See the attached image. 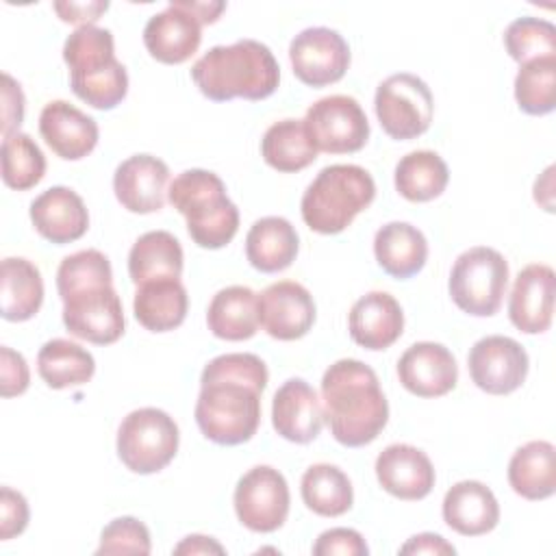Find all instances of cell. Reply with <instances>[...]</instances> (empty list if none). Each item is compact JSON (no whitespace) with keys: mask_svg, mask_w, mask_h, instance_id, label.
<instances>
[{"mask_svg":"<svg viewBox=\"0 0 556 556\" xmlns=\"http://www.w3.org/2000/svg\"><path fill=\"white\" fill-rule=\"evenodd\" d=\"M202 41V24L178 0L152 15L143 28V46L152 59L178 65L195 54Z\"/></svg>","mask_w":556,"mask_h":556,"instance_id":"obj_18","label":"cell"},{"mask_svg":"<svg viewBox=\"0 0 556 556\" xmlns=\"http://www.w3.org/2000/svg\"><path fill=\"white\" fill-rule=\"evenodd\" d=\"M226 549L211 536H204V534H191V536H185L176 547H174V554H224Z\"/></svg>","mask_w":556,"mask_h":556,"instance_id":"obj_47","label":"cell"},{"mask_svg":"<svg viewBox=\"0 0 556 556\" xmlns=\"http://www.w3.org/2000/svg\"><path fill=\"white\" fill-rule=\"evenodd\" d=\"M72 91L93 109H115L128 93L126 67L115 59L113 33L93 24L78 26L63 43Z\"/></svg>","mask_w":556,"mask_h":556,"instance_id":"obj_4","label":"cell"},{"mask_svg":"<svg viewBox=\"0 0 556 556\" xmlns=\"http://www.w3.org/2000/svg\"><path fill=\"white\" fill-rule=\"evenodd\" d=\"M450 180L445 161L432 150H415L395 165V189L410 202H428L439 198Z\"/></svg>","mask_w":556,"mask_h":556,"instance_id":"obj_36","label":"cell"},{"mask_svg":"<svg viewBox=\"0 0 556 556\" xmlns=\"http://www.w3.org/2000/svg\"><path fill=\"white\" fill-rule=\"evenodd\" d=\"M109 9V2H54V11L70 24H93Z\"/></svg>","mask_w":556,"mask_h":556,"instance_id":"obj_45","label":"cell"},{"mask_svg":"<svg viewBox=\"0 0 556 556\" xmlns=\"http://www.w3.org/2000/svg\"><path fill=\"white\" fill-rule=\"evenodd\" d=\"M374 109L382 130L391 139L408 141L417 139L430 128L434 98L430 87L419 76L400 72L378 85Z\"/></svg>","mask_w":556,"mask_h":556,"instance_id":"obj_10","label":"cell"},{"mask_svg":"<svg viewBox=\"0 0 556 556\" xmlns=\"http://www.w3.org/2000/svg\"><path fill=\"white\" fill-rule=\"evenodd\" d=\"M554 269L543 263L526 265L513 285L508 317L526 334L545 332L554 317Z\"/></svg>","mask_w":556,"mask_h":556,"instance_id":"obj_19","label":"cell"},{"mask_svg":"<svg viewBox=\"0 0 556 556\" xmlns=\"http://www.w3.org/2000/svg\"><path fill=\"white\" fill-rule=\"evenodd\" d=\"M182 248L167 230H150L141 235L128 252V276L135 285L161 278H180Z\"/></svg>","mask_w":556,"mask_h":556,"instance_id":"obj_31","label":"cell"},{"mask_svg":"<svg viewBox=\"0 0 556 556\" xmlns=\"http://www.w3.org/2000/svg\"><path fill=\"white\" fill-rule=\"evenodd\" d=\"M376 478L380 486L397 500H424L434 486V467L415 445H387L376 458Z\"/></svg>","mask_w":556,"mask_h":556,"instance_id":"obj_21","label":"cell"},{"mask_svg":"<svg viewBox=\"0 0 556 556\" xmlns=\"http://www.w3.org/2000/svg\"><path fill=\"white\" fill-rule=\"evenodd\" d=\"M302 502L321 517H339L352 508L354 491L350 478L330 463L311 465L300 482Z\"/></svg>","mask_w":556,"mask_h":556,"instance_id":"obj_35","label":"cell"},{"mask_svg":"<svg viewBox=\"0 0 556 556\" xmlns=\"http://www.w3.org/2000/svg\"><path fill=\"white\" fill-rule=\"evenodd\" d=\"M195 87L213 102L232 98L263 100L280 83L274 52L256 39H239L230 46H213L191 67Z\"/></svg>","mask_w":556,"mask_h":556,"instance_id":"obj_3","label":"cell"},{"mask_svg":"<svg viewBox=\"0 0 556 556\" xmlns=\"http://www.w3.org/2000/svg\"><path fill=\"white\" fill-rule=\"evenodd\" d=\"M30 222L43 239L56 245H65L87 232L89 213L76 191L56 185L30 202Z\"/></svg>","mask_w":556,"mask_h":556,"instance_id":"obj_22","label":"cell"},{"mask_svg":"<svg viewBox=\"0 0 556 556\" xmlns=\"http://www.w3.org/2000/svg\"><path fill=\"white\" fill-rule=\"evenodd\" d=\"M2 317L7 321H26L35 317L43 302V280L28 258L7 256L2 261Z\"/></svg>","mask_w":556,"mask_h":556,"instance_id":"obj_33","label":"cell"},{"mask_svg":"<svg viewBox=\"0 0 556 556\" xmlns=\"http://www.w3.org/2000/svg\"><path fill=\"white\" fill-rule=\"evenodd\" d=\"M30 374L24 356L9 345L0 348V393L2 397L22 395L28 389Z\"/></svg>","mask_w":556,"mask_h":556,"instance_id":"obj_43","label":"cell"},{"mask_svg":"<svg viewBox=\"0 0 556 556\" xmlns=\"http://www.w3.org/2000/svg\"><path fill=\"white\" fill-rule=\"evenodd\" d=\"M59 295L70 334L96 345H111L124 334V308L113 280H93Z\"/></svg>","mask_w":556,"mask_h":556,"instance_id":"obj_9","label":"cell"},{"mask_svg":"<svg viewBox=\"0 0 556 556\" xmlns=\"http://www.w3.org/2000/svg\"><path fill=\"white\" fill-rule=\"evenodd\" d=\"M37 371L50 389H67L89 382L96 361L83 345L70 339H50L37 354Z\"/></svg>","mask_w":556,"mask_h":556,"instance_id":"obj_34","label":"cell"},{"mask_svg":"<svg viewBox=\"0 0 556 556\" xmlns=\"http://www.w3.org/2000/svg\"><path fill=\"white\" fill-rule=\"evenodd\" d=\"M289 502L285 476L269 465H256L243 473L232 495L237 519L252 532L278 530L287 521Z\"/></svg>","mask_w":556,"mask_h":556,"instance_id":"obj_12","label":"cell"},{"mask_svg":"<svg viewBox=\"0 0 556 556\" xmlns=\"http://www.w3.org/2000/svg\"><path fill=\"white\" fill-rule=\"evenodd\" d=\"M304 126L317 150L328 154L358 152L369 139V122L356 98L334 93L313 102Z\"/></svg>","mask_w":556,"mask_h":556,"instance_id":"obj_11","label":"cell"},{"mask_svg":"<svg viewBox=\"0 0 556 556\" xmlns=\"http://www.w3.org/2000/svg\"><path fill=\"white\" fill-rule=\"evenodd\" d=\"M258 324L278 341H295L315 324V302L295 280H278L258 295Z\"/></svg>","mask_w":556,"mask_h":556,"instance_id":"obj_15","label":"cell"},{"mask_svg":"<svg viewBox=\"0 0 556 556\" xmlns=\"http://www.w3.org/2000/svg\"><path fill=\"white\" fill-rule=\"evenodd\" d=\"M39 132L48 148L65 161L87 156L98 143L96 119L65 100H52L41 109Z\"/></svg>","mask_w":556,"mask_h":556,"instance_id":"obj_23","label":"cell"},{"mask_svg":"<svg viewBox=\"0 0 556 556\" xmlns=\"http://www.w3.org/2000/svg\"><path fill=\"white\" fill-rule=\"evenodd\" d=\"M443 521L463 536L491 532L500 521V504L493 491L478 480H460L443 497Z\"/></svg>","mask_w":556,"mask_h":556,"instance_id":"obj_25","label":"cell"},{"mask_svg":"<svg viewBox=\"0 0 556 556\" xmlns=\"http://www.w3.org/2000/svg\"><path fill=\"white\" fill-rule=\"evenodd\" d=\"M208 330L224 341H245L258 330V295L243 285L219 289L206 311Z\"/></svg>","mask_w":556,"mask_h":556,"instance_id":"obj_29","label":"cell"},{"mask_svg":"<svg viewBox=\"0 0 556 556\" xmlns=\"http://www.w3.org/2000/svg\"><path fill=\"white\" fill-rule=\"evenodd\" d=\"M376 198V182L361 165L337 163L324 167L306 187L300 211L304 224L319 235L345 230Z\"/></svg>","mask_w":556,"mask_h":556,"instance_id":"obj_6","label":"cell"},{"mask_svg":"<svg viewBox=\"0 0 556 556\" xmlns=\"http://www.w3.org/2000/svg\"><path fill=\"white\" fill-rule=\"evenodd\" d=\"M274 430L291 443H311L324 426L317 391L302 378H289L271 402Z\"/></svg>","mask_w":556,"mask_h":556,"instance_id":"obj_20","label":"cell"},{"mask_svg":"<svg viewBox=\"0 0 556 556\" xmlns=\"http://www.w3.org/2000/svg\"><path fill=\"white\" fill-rule=\"evenodd\" d=\"M178 426L165 410L146 406L128 413L117 428V456L135 473L165 469L178 452Z\"/></svg>","mask_w":556,"mask_h":556,"instance_id":"obj_8","label":"cell"},{"mask_svg":"<svg viewBox=\"0 0 556 556\" xmlns=\"http://www.w3.org/2000/svg\"><path fill=\"white\" fill-rule=\"evenodd\" d=\"M267 378V365L256 354L232 352L208 361L195 402L200 432L217 445L250 441L261 424V393Z\"/></svg>","mask_w":556,"mask_h":556,"instance_id":"obj_1","label":"cell"},{"mask_svg":"<svg viewBox=\"0 0 556 556\" xmlns=\"http://www.w3.org/2000/svg\"><path fill=\"white\" fill-rule=\"evenodd\" d=\"M24 119V93L13 76L2 74V137L17 132Z\"/></svg>","mask_w":556,"mask_h":556,"instance_id":"obj_44","label":"cell"},{"mask_svg":"<svg viewBox=\"0 0 556 556\" xmlns=\"http://www.w3.org/2000/svg\"><path fill=\"white\" fill-rule=\"evenodd\" d=\"M300 250V239L289 219L269 215L252 224L245 237V256L263 274L287 269Z\"/></svg>","mask_w":556,"mask_h":556,"instance_id":"obj_28","label":"cell"},{"mask_svg":"<svg viewBox=\"0 0 556 556\" xmlns=\"http://www.w3.org/2000/svg\"><path fill=\"white\" fill-rule=\"evenodd\" d=\"M150 530L135 517H117L104 526L96 554H150Z\"/></svg>","mask_w":556,"mask_h":556,"instance_id":"obj_40","label":"cell"},{"mask_svg":"<svg viewBox=\"0 0 556 556\" xmlns=\"http://www.w3.org/2000/svg\"><path fill=\"white\" fill-rule=\"evenodd\" d=\"M2 180L9 189L26 191L35 187L46 174V156L39 146L26 132H13L2 137L0 148Z\"/></svg>","mask_w":556,"mask_h":556,"instance_id":"obj_38","label":"cell"},{"mask_svg":"<svg viewBox=\"0 0 556 556\" xmlns=\"http://www.w3.org/2000/svg\"><path fill=\"white\" fill-rule=\"evenodd\" d=\"M169 204L185 215L189 237L206 250H219L239 230V208L226 195L224 180L208 169H185L167 189Z\"/></svg>","mask_w":556,"mask_h":556,"instance_id":"obj_5","label":"cell"},{"mask_svg":"<svg viewBox=\"0 0 556 556\" xmlns=\"http://www.w3.org/2000/svg\"><path fill=\"white\" fill-rule=\"evenodd\" d=\"M189 308V295L180 278H161L137 285L132 313L150 332H167L178 328Z\"/></svg>","mask_w":556,"mask_h":556,"instance_id":"obj_26","label":"cell"},{"mask_svg":"<svg viewBox=\"0 0 556 556\" xmlns=\"http://www.w3.org/2000/svg\"><path fill=\"white\" fill-rule=\"evenodd\" d=\"M508 484L526 500H545L556 491V458L549 441H530L508 463Z\"/></svg>","mask_w":556,"mask_h":556,"instance_id":"obj_30","label":"cell"},{"mask_svg":"<svg viewBox=\"0 0 556 556\" xmlns=\"http://www.w3.org/2000/svg\"><path fill=\"white\" fill-rule=\"evenodd\" d=\"M169 167L152 154H135L122 161L113 174L117 202L130 213H154L165 204Z\"/></svg>","mask_w":556,"mask_h":556,"instance_id":"obj_17","label":"cell"},{"mask_svg":"<svg viewBox=\"0 0 556 556\" xmlns=\"http://www.w3.org/2000/svg\"><path fill=\"white\" fill-rule=\"evenodd\" d=\"M182 9H187L200 24H213L217 22L219 13L226 9V2H189V0H178Z\"/></svg>","mask_w":556,"mask_h":556,"instance_id":"obj_48","label":"cell"},{"mask_svg":"<svg viewBox=\"0 0 556 556\" xmlns=\"http://www.w3.org/2000/svg\"><path fill=\"white\" fill-rule=\"evenodd\" d=\"M315 556H367L369 547L361 532L352 528H330L321 532L313 545Z\"/></svg>","mask_w":556,"mask_h":556,"instance_id":"obj_41","label":"cell"},{"mask_svg":"<svg viewBox=\"0 0 556 556\" xmlns=\"http://www.w3.org/2000/svg\"><path fill=\"white\" fill-rule=\"evenodd\" d=\"M508 287L506 258L486 245L465 250L450 271L452 302L467 315L491 317L500 311Z\"/></svg>","mask_w":556,"mask_h":556,"instance_id":"obj_7","label":"cell"},{"mask_svg":"<svg viewBox=\"0 0 556 556\" xmlns=\"http://www.w3.org/2000/svg\"><path fill=\"white\" fill-rule=\"evenodd\" d=\"M400 554H456L454 545H450L441 534L421 532L410 536L402 547Z\"/></svg>","mask_w":556,"mask_h":556,"instance_id":"obj_46","label":"cell"},{"mask_svg":"<svg viewBox=\"0 0 556 556\" xmlns=\"http://www.w3.org/2000/svg\"><path fill=\"white\" fill-rule=\"evenodd\" d=\"M374 254L384 274L406 280L426 265L428 241L417 226L389 222L374 237Z\"/></svg>","mask_w":556,"mask_h":556,"instance_id":"obj_27","label":"cell"},{"mask_svg":"<svg viewBox=\"0 0 556 556\" xmlns=\"http://www.w3.org/2000/svg\"><path fill=\"white\" fill-rule=\"evenodd\" d=\"M289 61L300 83L326 87L345 76L350 67V46L337 30L311 26L291 39Z\"/></svg>","mask_w":556,"mask_h":556,"instance_id":"obj_13","label":"cell"},{"mask_svg":"<svg viewBox=\"0 0 556 556\" xmlns=\"http://www.w3.org/2000/svg\"><path fill=\"white\" fill-rule=\"evenodd\" d=\"M324 419L345 447L371 443L389 421V404L376 371L356 358L332 363L321 378Z\"/></svg>","mask_w":556,"mask_h":556,"instance_id":"obj_2","label":"cell"},{"mask_svg":"<svg viewBox=\"0 0 556 556\" xmlns=\"http://www.w3.org/2000/svg\"><path fill=\"white\" fill-rule=\"evenodd\" d=\"M397 378L417 397H441L456 387L458 365L445 345L419 341L400 356Z\"/></svg>","mask_w":556,"mask_h":556,"instance_id":"obj_16","label":"cell"},{"mask_svg":"<svg viewBox=\"0 0 556 556\" xmlns=\"http://www.w3.org/2000/svg\"><path fill=\"white\" fill-rule=\"evenodd\" d=\"M317 148L304 126V119L274 122L261 141V154L269 167L282 174H293L308 167L317 159Z\"/></svg>","mask_w":556,"mask_h":556,"instance_id":"obj_32","label":"cell"},{"mask_svg":"<svg viewBox=\"0 0 556 556\" xmlns=\"http://www.w3.org/2000/svg\"><path fill=\"white\" fill-rule=\"evenodd\" d=\"M528 354L519 341L504 334H489L473 343L467 367L473 384L491 395L517 391L528 376Z\"/></svg>","mask_w":556,"mask_h":556,"instance_id":"obj_14","label":"cell"},{"mask_svg":"<svg viewBox=\"0 0 556 556\" xmlns=\"http://www.w3.org/2000/svg\"><path fill=\"white\" fill-rule=\"evenodd\" d=\"M28 526V502L20 491L2 486L0 491V539L9 541Z\"/></svg>","mask_w":556,"mask_h":556,"instance_id":"obj_42","label":"cell"},{"mask_svg":"<svg viewBox=\"0 0 556 556\" xmlns=\"http://www.w3.org/2000/svg\"><path fill=\"white\" fill-rule=\"evenodd\" d=\"M348 330L356 345L365 350H387L402 337V306L387 291H369L350 308Z\"/></svg>","mask_w":556,"mask_h":556,"instance_id":"obj_24","label":"cell"},{"mask_svg":"<svg viewBox=\"0 0 556 556\" xmlns=\"http://www.w3.org/2000/svg\"><path fill=\"white\" fill-rule=\"evenodd\" d=\"M515 100L528 115H547L556 106V56L521 63L515 76Z\"/></svg>","mask_w":556,"mask_h":556,"instance_id":"obj_37","label":"cell"},{"mask_svg":"<svg viewBox=\"0 0 556 556\" xmlns=\"http://www.w3.org/2000/svg\"><path fill=\"white\" fill-rule=\"evenodd\" d=\"M504 46L519 65L541 56H556V28L541 17H517L504 30Z\"/></svg>","mask_w":556,"mask_h":556,"instance_id":"obj_39","label":"cell"}]
</instances>
